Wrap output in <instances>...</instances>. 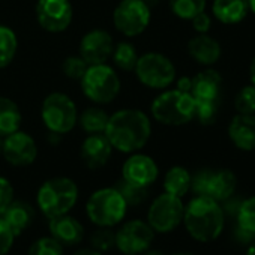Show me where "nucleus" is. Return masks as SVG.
<instances>
[{"mask_svg": "<svg viewBox=\"0 0 255 255\" xmlns=\"http://www.w3.org/2000/svg\"><path fill=\"white\" fill-rule=\"evenodd\" d=\"M104 135L111 147L122 153H135L150 140L152 123L138 108H123L110 114Z\"/></svg>", "mask_w": 255, "mask_h": 255, "instance_id": "obj_1", "label": "nucleus"}, {"mask_svg": "<svg viewBox=\"0 0 255 255\" xmlns=\"http://www.w3.org/2000/svg\"><path fill=\"white\" fill-rule=\"evenodd\" d=\"M224 212L218 201L206 195H195L183 212V222L192 239L207 243L219 237L224 228Z\"/></svg>", "mask_w": 255, "mask_h": 255, "instance_id": "obj_2", "label": "nucleus"}, {"mask_svg": "<svg viewBox=\"0 0 255 255\" xmlns=\"http://www.w3.org/2000/svg\"><path fill=\"white\" fill-rule=\"evenodd\" d=\"M150 113L161 125L182 126L194 119L195 99L191 93L182 92L179 89L164 90L153 99Z\"/></svg>", "mask_w": 255, "mask_h": 255, "instance_id": "obj_3", "label": "nucleus"}, {"mask_svg": "<svg viewBox=\"0 0 255 255\" xmlns=\"http://www.w3.org/2000/svg\"><path fill=\"white\" fill-rule=\"evenodd\" d=\"M78 200V186L69 177H53L38 189L36 201L47 218L66 215Z\"/></svg>", "mask_w": 255, "mask_h": 255, "instance_id": "obj_4", "label": "nucleus"}, {"mask_svg": "<svg viewBox=\"0 0 255 255\" xmlns=\"http://www.w3.org/2000/svg\"><path fill=\"white\" fill-rule=\"evenodd\" d=\"M80 84L84 96L96 105L113 102L122 89L119 74L107 63L89 65Z\"/></svg>", "mask_w": 255, "mask_h": 255, "instance_id": "obj_5", "label": "nucleus"}, {"mask_svg": "<svg viewBox=\"0 0 255 255\" xmlns=\"http://www.w3.org/2000/svg\"><path fill=\"white\" fill-rule=\"evenodd\" d=\"M41 119L51 134H69L78 122L77 105L66 93L53 92L41 105Z\"/></svg>", "mask_w": 255, "mask_h": 255, "instance_id": "obj_6", "label": "nucleus"}, {"mask_svg": "<svg viewBox=\"0 0 255 255\" xmlns=\"http://www.w3.org/2000/svg\"><path fill=\"white\" fill-rule=\"evenodd\" d=\"M126 210L128 204L114 186L95 191L86 203L87 216L98 227L117 225L125 218Z\"/></svg>", "mask_w": 255, "mask_h": 255, "instance_id": "obj_7", "label": "nucleus"}, {"mask_svg": "<svg viewBox=\"0 0 255 255\" xmlns=\"http://www.w3.org/2000/svg\"><path fill=\"white\" fill-rule=\"evenodd\" d=\"M134 71L138 81L153 90H165L176 80L174 63L167 56L155 51L138 56Z\"/></svg>", "mask_w": 255, "mask_h": 255, "instance_id": "obj_8", "label": "nucleus"}, {"mask_svg": "<svg viewBox=\"0 0 255 255\" xmlns=\"http://www.w3.org/2000/svg\"><path fill=\"white\" fill-rule=\"evenodd\" d=\"M152 12L146 0H120L113 12V24L128 38L141 35L150 24Z\"/></svg>", "mask_w": 255, "mask_h": 255, "instance_id": "obj_9", "label": "nucleus"}, {"mask_svg": "<svg viewBox=\"0 0 255 255\" xmlns=\"http://www.w3.org/2000/svg\"><path fill=\"white\" fill-rule=\"evenodd\" d=\"M185 206L182 198L171 194H161L156 197L147 212V224L158 233H170L183 221Z\"/></svg>", "mask_w": 255, "mask_h": 255, "instance_id": "obj_10", "label": "nucleus"}, {"mask_svg": "<svg viewBox=\"0 0 255 255\" xmlns=\"http://www.w3.org/2000/svg\"><path fill=\"white\" fill-rule=\"evenodd\" d=\"M153 239L155 231L146 221L132 219L116 233V248L125 255H138L150 248Z\"/></svg>", "mask_w": 255, "mask_h": 255, "instance_id": "obj_11", "label": "nucleus"}, {"mask_svg": "<svg viewBox=\"0 0 255 255\" xmlns=\"http://www.w3.org/2000/svg\"><path fill=\"white\" fill-rule=\"evenodd\" d=\"M74 18V9L69 0H38V24L50 33L65 32Z\"/></svg>", "mask_w": 255, "mask_h": 255, "instance_id": "obj_12", "label": "nucleus"}, {"mask_svg": "<svg viewBox=\"0 0 255 255\" xmlns=\"http://www.w3.org/2000/svg\"><path fill=\"white\" fill-rule=\"evenodd\" d=\"M2 155L12 167H29L38 158V146L32 135L18 129L3 138Z\"/></svg>", "mask_w": 255, "mask_h": 255, "instance_id": "obj_13", "label": "nucleus"}, {"mask_svg": "<svg viewBox=\"0 0 255 255\" xmlns=\"http://www.w3.org/2000/svg\"><path fill=\"white\" fill-rule=\"evenodd\" d=\"M114 42L113 36L102 29H93L87 32L80 41V57L87 65H99L107 63L113 54Z\"/></svg>", "mask_w": 255, "mask_h": 255, "instance_id": "obj_14", "label": "nucleus"}, {"mask_svg": "<svg viewBox=\"0 0 255 255\" xmlns=\"http://www.w3.org/2000/svg\"><path fill=\"white\" fill-rule=\"evenodd\" d=\"M158 176V164L153 158L144 153H131V156L123 162L122 167V179L143 188H149L150 185H153Z\"/></svg>", "mask_w": 255, "mask_h": 255, "instance_id": "obj_15", "label": "nucleus"}, {"mask_svg": "<svg viewBox=\"0 0 255 255\" xmlns=\"http://www.w3.org/2000/svg\"><path fill=\"white\" fill-rule=\"evenodd\" d=\"M113 147L104 134H89L80 147V158L90 170L102 168L111 158Z\"/></svg>", "mask_w": 255, "mask_h": 255, "instance_id": "obj_16", "label": "nucleus"}, {"mask_svg": "<svg viewBox=\"0 0 255 255\" xmlns=\"http://www.w3.org/2000/svg\"><path fill=\"white\" fill-rule=\"evenodd\" d=\"M228 137L231 143L243 150H255V114H236L228 125Z\"/></svg>", "mask_w": 255, "mask_h": 255, "instance_id": "obj_17", "label": "nucleus"}, {"mask_svg": "<svg viewBox=\"0 0 255 255\" xmlns=\"http://www.w3.org/2000/svg\"><path fill=\"white\" fill-rule=\"evenodd\" d=\"M48 228L51 237H54L63 246H75L84 239V228L81 222L68 213L50 218Z\"/></svg>", "mask_w": 255, "mask_h": 255, "instance_id": "obj_18", "label": "nucleus"}, {"mask_svg": "<svg viewBox=\"0 0 255 255\" xmlns=\"http://www.w3.org/2000/svg\"><path fill=\"white\" fill-rule=\"evenodd\" d=\"M221 84H222L221 74L212 68H207L204 71H200L195 77H192L191 95L195 101L219 99Z\"/></svg>", "mask_w": 255, "mask_h": 255, "instance_id": "obj_19", "label": "nucleus"}, {"mask_svg": "<svg viewBox=\"0 0 255 255\" xmlns=\"http://www.w3.org/2000/svg\"><path fill=\"white\" fill-rule=\"evenodd\" d=\"M188 53L197 63L212 66L221 57V45L207 33H198L188 42Z\"/></svg>", "mask_w": 255, "mask_h": 255, "instance_id": "obj_20", "label": "nucleus"}, {"mask_svg": "<svg viewBox=\"0 0 255 255\" xmlns=\"http://www.w3.org/2000/svg\"><path fill=\"white\" fill-rule=\"evenodd\" d=\"M2 219L8 224L14 236H20L35 221V209L23 200H12L5 209Z\"/></svg>", "mask_w": 255, "mask_h": 255, "instance_id": "obj_21", "label": "nucleus"}, {"mask_svg": "<svg viewBox=\"0 0 255 255\" xmlns=\"http://www.w3.org/2000/svg\"><path fill=\"white\" fill-rule=\"evenodd\" d=\"M237 179L230 170H210L206 197L213 198L218 203H222L228 197H231L236 191Z\"/></svg>", "mask_w": 255, "mask_h": 255, "instance_id": "obj_22", "label": "nucleus"}, {"mask_svg": "<svg viewBox=\"0 0 255 255\" xmlns=\"http://www.w3.org/2000/svg\"><path fill=\"white\" fill-rule=\"evenodd\" d=\"M212 12L222 24H237L249 12L248 0H213Z\"/></svg>", "mask_w": 255, "mask_h": 255, "instance_id": "obj_23", "label": "nucleus"}, {"mask_svg": "<svg viewBox=\"0 0 255 255\" xmlns=\"http://www.w3.org/2000/svg\"><path fill=\"white\" fill-rule=\"evenodd\" d=\"M21 120L23 116L18 104L11 98L0 96V137L5 138L18 131Z\"/></svg>", "mask_w": 255, "mask_h": 255, "instance_id": "obj_24", "label": "nucleus"}, {"mask_svg": "<svg viewBox=\"0 0 255 255\" xmlns=\"http://www.w3.org/2000/svg\"><path fill=\"white\" fill-rule=\"evenodd\" d=\"M164 189L174 197H185L191 189V173L180 165L171 167L164 177Z\"/></svg>", "mask_w": 255, "mask_h": 255, "instance_id": "obj_25", "label": "nucleus"}, {"mask_svg": "<svg viewBox=\"0 0 255 255\" xmlns=\"http://www.w3.org/2000/svg\"><path fill=\"white\" fill-rule=\"evenodd\" d=\"M108 117L110 114L104 108L95 105L83 110L81 114H78L77 123H80L81 129L87 134H104Z\"/></svg>", "mask_w": 255, "mask_h": 255, "instance_id": "obj_26", "label": "nucleus"}, {"mask_svg": "<svg viewBox=\"0 0 255 255\" xmlns=\"http://www.w3.org/2000/svg\"><path fill=\"white\" fill-rule=\"evenodd\" d=\"M17 50L18 39L15 32L5 24H0V69H3L12 63Z\"/></svg>", "mask_w": 255, "mask_h": 255, "instance_id": "obj_27", "label": "nucleus"}, {"mask_svg": "<svg viewBox=\"0 0 255 255\" xmlns=\"http://www.w3.org/2000/svg\"><path fill=\"white\" fill-rule=\"evenodd\" d=\"M111 59L119 69H122L125 72H131V71H134V68L137 65L138 53L131 42H119L113 48Z\"/></svg>", "mask_w": 255, "mask_h": 255, "instance_id": "obj_28", "label": "nucleus"}, {"mask_svg": "<svg viewBox=\"0 0 255 255\" xmlns=\"http://www.w3.org/2000/svg\"><path fill=\"white\" fill-rule=\"evenodd\" d=\"M114 188L119 191V194L123 197V200L126 201L128 207L129 206H140L143 204L147 197H149V191L147 188H143V186H138V185H134V183H129L126 182L125 179H120Z\"/></svg>", "mask_w": 255, "mask_h": 255, "instance_id": "obj_29", "label": "nucleus"}, {"mask_svg": "<svg viewBox=\"0 0 255 255\" xmlns=\"http://www.w3.org/2000/svg\"><path fill=\"white\" fill-rule=\"evenodd\" d=\"M207 0H170L171 12L182 20H192L200 12L206 11Z\"/></svg>", "mask_w": 255, "mask_h": 255, "instance_id": "obj_30", "label": "nucleus"}, {"mask_svg": "<svg viewBox=\"0 0 255 255\" xmlns=\"http://www.w3.org/2000/svg\"><path fill=\"white\" fill-rule=\"evenodd\" d=\"M234 107L239 114H255V86L249 84L242 87L236 98Z\"/></svg>", "mask_w": 255, "mask_h": 255, "instance_id": "obj_31", "label": "nucleus"}, {"mask_svg": "<svg viewBox=\"0 0 255 255\" xmlns=\"http://www.w3.org/2000/svg\"><path fill=\"white\" fill-rule=\"evenodd\" d=\"M90 245L98 252H107L116 246V233L111 230V227H99L92 236H90Z\"/></svg>", "mask_w": 255, "mask_h": 255, "instance_id": "obj_32", "label": "nucleus"}, {"mask_svg": "<svg viewBox=\"0 0 255 255\" xmlns=\"http://www.w3.org/2000/svg\"><path fill=\"white\" fill-rule=\"evenodd\" d=\"M29 255H63V245L54 237H41L32 243Z\"/></svg>", "mask_w": 255, "mask_h": 255, "instance_id": "obj_33", "label": "nucleus"}, {"mask_svg": "<svg viewBox=\"0 0 255 255\" xmlns=\"http://www.w3.org/2000/svg\"><path fill=\"white\" fill-rule=\"evenodd\" d=\"M219 99L213 101H195V113L194 119H197L201 125H210L215 122L218 116Z\"/></svg>", "mask_w": 255, "mask_h": 255, "instance_id": "obj_34", "label": "nucleus"}, {"mask_svg": "<svg viewBox=\"0 0 255 255\" xmlns=\"http://www.w3.org/2000/svg\"><path fill=\"white\" fill-rule=\"evenodd\" d=\"M237 224L251 233H255V195L243 200L237 213Z\"/></svg>", "mask_w": 255, "mask_h": 255, "instance_id": "obj_35", "label": "nucleus"}, {"mask_svg": "<svg viewBox=\"0 0 255 255\" xmlns=\"http://www.w3.org/2000/svg\"><path fill=\"white\" fill-rule=\"evenodd\" d=\"M87 63L80 57V56H69L65 59V62L62 63V71L63 74L71 78V80H81V77L84 75L86 69H87Z\"/></svg>", "mask_w": 255, "mask_h": 255, "instance_id": "obj_36", "label": "nucleus"}, {"mask_svg": "<svg viewBox=\"0 0 255 255\" xmlns=\"http://www.w3.org/2000/svg\"><path fill=\"white\" fill-rule=\"evenodd\" d=\"M14 233L11 231V228L8 227V224L2 219L0 216V255H6L12 245H14Z\"/></svg>", "mask_w": 255, "mask_h": 255, "instance_id": "obj_37", "label": "nucleus"}, {"mask_svg": "<svg viewBox=\"0 0 255 255\" xmlns=\"http://www.w3.org/2000/svg\"><path fill=\"white\" fill-rule=\"evenodd\" d=\"M12 200H14V188L11 182L0 176V216L3 215L5 209L9 206Z\"/></svg>", "mask_w": 255, "mask_h": 255, "instance_id": "obj_38", "label": "nucleus"}, {"mask_svg": "<svg viewBox=\"0 0 255 255\" xmlns=\"http://www.w3.org/2000/svg\"><path fill=\"white\" fill-rule=\"evenodd\" d=\"M242 203H243V200L239 198V197H234V194H233L231 197H228L227 200H224V201L219 203V204H221V207H222L224 215H228V216H231V218H237V213H239V210H240Z\"/></svg>", "mask_w": 255, "mask_h": 255, "instance_id": "obj_39", "label": "nucleus"}, {"mask_svg": "<svg viewBox=\"0 0 255 255\" xmlns=\"http://www.w3.org/2000/svg\"><path fill=\"white\" fill-rule=\"evenodd\" d=\"M191 21H192V27L197 33H207L212 27V18L209 14H206V11L195 15Z\"/></svg>", "mask_w": 255, "mask_h": 255, "instance_id": "obj_40", "label": "nucleus"}, {"mask_svg": "<svg viewBox=\"0 0 255 255\" xmlns=\"http://www.w3.org/2000/svg\"><path fill=\"white\" fill-rule=\"evenodd\" d=\"M233 239L240 245H249L255 239V233H251V231H248L246 228H243V227H240L237 224V227L233 231Z\"/></svg>", "mask_w": 255, "mask_h": 255, "instance_id": "obj_41", "label": "nucleus"}, {"mask_svg": "<svg viewBox=\"0 0 255 255\" xmlns=\"http://www.w3.org/2000/svg\"><path fill=\"white\" fill-rule=\"evenodd\" d=\"M191 87H192V78L189 77H182L177 80V87L179 90L182 92H186V93H191Z\"/></svg>", "mask_w": 255, "mask_h": 255, "instance_id": "obj_42", "label": "nucleus"}, {"mask_svg": "<svg viewBox=\"0 0 255 255\" xmlns=\"http://www.w3.org/2000/svg\"><path fill=\"white\" fill-rule=\"evenodd\" d=\"M74 255H102V254L93 248H86V249H78Z\"/></svg>", "mask_w": 255, "mask_h": 255, "instance_id": "obj_43", "label": "nucleus"}, {"mask_svg": "<svg viewBox=\"0 0 255 255\" xmlns=\"http://www.w3.org/2000/svg\"><path fill=\"white\" fill-rule=\"evenodd\" d=\"M249 75H251V83L255 86V57L252 59L251 66H249Z\"/></svg>", "mask_w": 255, "mask_h": 255, "instance_id": "obj_44", "label": "nucleus"}, {"mask_svg": "<svg viewBox=\"0 0 255 255\" xmlns=\"http://www.w3.org/2000/svg\"><path fill=\"white\" fill-rule=\"evenodd\" d=\"M143 254H144V255H165L162 251H158V249H147V251H144Z\"/></svg>", "mask_w": 255, "mask_h": 255, "instance_id": "obj_45", "label": "nucleus"}, {"mask_svg": "<svg viewBox=\"0 0 255 255\" xmlns=\"http://www.w3.org/2000/svg\"><path fill=\"white\" fill-rule=\"evenodd\" d=\"M246 255H255V239L248 245V252Z\"/></svg>", "mask_w": 255, "mask_h": 255, "instance_id": "obj_46", "label": "nucleus"}, {"mask_svg": "<svg viewBox=\"0 0 255 255\" xmlns=\"http://www.w3.org/2000/svg\"><path fill=\"white\" fill-rule=\"evenodd\" d=\"M248 6L252 14H255V0H248Z\"/></svg>", "mask_w": 255, "mask_h": 255, "instance_id": "obj_47", "label": "nucleus"}, {"mask_svg": "<svg viewBox=\"0 0 255 255\" xmlns=\"http://www.w3.org/2000/svg\"><path fill=\"white\" fill-rule=\"evenodd\" d=\"M2 147H3V138L0 137V155H2Z\"/></svg>", "mask_w": 255, "mask_h": 255, "instance_id": "obj_48", "label": "nucleus"}, {"mask_svg": "<svg viewBox=\"0 0 255 255\" xmlns=\"http://www.w3.org/2000/svg\"><path fill=\"white\" fill-rule=\"evenodd\" d=\"M173 255H192V254H186V252H179V254H173Z\"/></svg>", "mask_w": 255, "mask_h": 255, "instance_id": "obj_49", "label": "nucleus"}]
</instances>
